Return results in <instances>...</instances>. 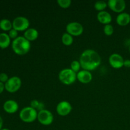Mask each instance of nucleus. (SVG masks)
I'll list each match as a JSON object with an SVG mask.
<instances>
[{
    "mask_svg": "<svg viewBox=\"0 0 130 130\" xmlns=\"http://www.w3.org/2000/svg\"><path fill=\"white\" fill-rule=\"evenodd\" d=\"M92 78L93 76L91 72L86 70H81L77 74V79L82 83H89L91 81Z\"/></svg>",
    "mask_w": 130,
    "mask_h": 130,
    "instance_id": "obj_12",
    "label": "nucleus"
},
{
    "mask_svg": "<svg viewBox=\"0 0 130 130\" xmlns=\"http://www.w3.org/2000/svg\"><path fill=\"white\" fill-rule=\"evenodd\" d=\"M3 124V119L1 116H0V130L2 129Z\"/></svg>",
    "mask_w": 130,
    "mask_h": 130,
    "instance_id": "obj_29",
    "label": "nucleus"
},
{
    "mask_svg": "<svg viewBox=\"0 0 130 130\" xmlns=\"http://www.w3.org/2000/svg\"><path fill=\"white\" fill-rule=\"evenodd\" d=\"M8 35L9 36H10V39H16L18 37V31L17 30H15V29H11V30L9 31V33H8Z\"/></svg>",
    "mask_w": 130,
    "mask_h": 130,
    "instance_id": "obj_24",
    "label": "nucleus"
},
{
    "mask_svg": "<svg viewBox=\"0 0 130 130\" xmlns=\"http://www.w3.org/2000/svg\"><path fill=\"white\" fill-rule=\"evenodd\" d=\"M129 53H130V45H129Z\"/></svg>",
    "mask_w": 130,
    "mask_h": 130,
    "instance_id": "obj_31",
    "label": "nucleus"
},
{
    "mask_svg": "<svg viewBox=\"0 0 130 130\" xmlns=\"http://www.w3.org/2000/svg\"><path fill=\"white\" fill-rule=\"evenodd\" d=\"M81 63H80L79 61L77 60H73L71 63V69L75 72L76 73H77L80 71V69H81Z\"/></svg>",
    "mask_w": 130,
    "mask_h": 130,
    "instance_id": "obj_21",
    "label": "nucleus"
},
{
    "mask_svg": "<svg viewBox=\"0 0 130 130\" xmlns=\"http://www.w3.org/2000/svg\"><path fill=\"white\" fill-rule=\"evenodd\" d=\"M58 78L62 83L69 85L74 83L77 79V74L71 68L63 69L58 74Z\"/></svg>",
    "mask_w": 130,
    "mask_h": 130,
    "instance_id": "obj_3",
    "label": "nucleus"
},
{
    "mask_svg": "<svg viewBox=\"0 0 130 130\" xmlns=\"http://www.w3.org/2000/svg\"><path fill=\"white\" fill-rule=\"evenodd\" d=\"M71 3L72 1L71 0H58L57 1V3L58 4V5L63 8H67L69 7L71 5Z\"/></svg>",
    "mask_w": 130,
    "mask_h": 130,
    "instance_id": "obj_23",
    "label": "nucleus"
},
{
    "mask_svg": "<svg viewBox=\"0 0 130 130\" xmlns=\"http://www.w3.org/2000/svg\"><path fill=\"white\" fill-rule=\"evenodd\" d=\"M8 79V76L6 73L2 72L0 74V82L3 83H6Z\"/></svg>",
    "mask_w": 130,
    "mask_h": 130,
    "instance_id": "obj_25",
    "label": "nucleus"
},
{
    "mask_svg": "<svg viewBox=\"0 0 130 130\" xmlns=\"http://www.w3.org/2000/svg\"><path fill=\"white\" fill-rule=\"evenodd\" d=\"M30 22L29 20L25 17L19 16L15 18L12 22L13 29L17 31H23L29 29Z\"/></svg>",
    "mask_w": 130,
    "mask_h": 130,
    "instance_id": "obj_6",
    "label": "nucleus"
},
{
    "mask_svg": "<svg viewBox=\"0 0 130 130\" xmlns=\"http://www.w3.org/2000/svg\"><path fill=\"white\" fill-rule=\"evenodd\" d=\"M97 19L100 23L103 24H109L112 21V16L108 11H99L97 14Z\"/></svg>",
    "mask_w": 130,
    "mask_h": 130,
    "instance_id": "obj_14",
    "label": "nucleus"
},
{
    "mask_svg": "<svg viewBox=\"0 0 130 130\" xmlns=\"http://www.w3.org/2000/svg\"><path fill=\"white\" fill-rule=\"evenodd\" d=\"M39 102L37 100H33L30 102V107H32L33 109H35L36 110L37 109V108L38 107L39 105Z\"/></svg>",
    "mask_w": 130,
    "mask_h": 130,
    "instance_id": "obj_26",
    "label": "nucleus"
},
{
    "mask_svg": "<svg viewBox=\"0 0 130 130\" xmlns=\"http://www.w3.org/2000/svg\"><path fill=\"white\" fill-rule=\"evenodd\" d=\"M38 36L39 32L34 28H29L24 32V38L30 42L36 40L38 38Z\"/></svg>",
    "mask_w": 130,
    "mask_h": 130,
    "instance_id": "obj_16",
    "label": "nucleus"
},
{
    "mask_svg": "<svg viewBox=\"0 0 130 130\" xmlns=\"http://www.w3.org/2000/svg\"><path fill=\"white\" fill-rule=\"evenodd\" d=\"M107 5L113 11L122 13L126 8V2L124 0H109Z\"/></svg>",
    "mask_w": 130,
    "mask_h": 130,
    "instance_id": "obj_9",
    "label": "nucleus"
},
{
    "mask_svg": "<svg viewBox=\"0 0 130 130\" xmlns=\"http://www.w3.org/2000/svg\"><path fill=\"white\" fill-rule=\"evenodd\" d=\"M3 109L5 112L9 114L15 113L19 109V104L13 100H8L5 102Z\"/></svg>",
    "mask_w": 130,
    "mask_h": 130,
    "instance_id": "obj_13",
    "label": "nucleus"
},
{
    "mask_svg": "<svg viewBox=\"0 0 130 130\" xmlns=\"http://www.w3.org/2000/svg\"><path fill=\"white\" fill-rule=\"evenodd\" d=\"M67 32L72 36H78L83 32L84 28L82 24L77 22H72L69 23L66 26Z\"/></svg>",
    "mask_w": 130,
    "mask_h": 130,
    "instance_id": "obj_8",
    "label": "nucleus"
},
{
    "mask_svg": "<svg viewBox=\"0 0 130 130\" xmlns=\"http://www.w3.org/2000/svg\"><path fill=\"white\" fill-rule=\"evenodd\" d=\"M107 6V3L106 1H104V0H100V1H96L95 5H94L95 8L99 11H104V10L106 8Z\"/></svg>",
    "mask_w": 130,
    "mask_h": 130,
    "instance_id": "obj_20",
    "label": "nucleus"
},
{
    "mask_svg": "<svg viewBox=\"0 0 130 130\" xmlns=\"http://www.w3.org/2000/svg\"><path fill=\"white\" fill-rule=\"evenodd\" d=\"M124 66L125 67H127V68H130V60H124Z\"/></svg>",
    "mask_w": 130,
    "mask_h": 130,
    "instance_id": "obj_27",
    "label": "nucleus"
},
{
    "mask_svg": "<svg viewBox=\"0 0 130 130\" xmlns=\"http://www.w3.org/2000/svg\"><path fill=\"white\" fill-rule=\"evenodd\" d=\"M81 66L84 70L91 71L97 68L101 63L100 55L93 50L88 49L81 53L79 58Z\"/></svg>",
    "mask_w": 130,
    "mask_h": 130,
    "instance_id": "obj_1",
    "label": "nucleus"
},
{
    "mask_svg": "<svg viewBox=\"0 0 130 130\" xmlns=\"http://www.w3.org/2000/svg\"><path fill=\"white\" fill-rule=\"evenodd\" d=\"M1 130H10V129H8V128H3V129H1Z\"/></svg>",
    "mask_w": 130,
    "mask_h": 130,
    "instance_id": "obj_30",
    "label": "nucleus"
},
{
    "mask_svg": "<svg viewBox=\"0 0 130 130\" xmlns=\"http://www.w3.org/2000/svg\"><path fill=\"white\" fill-rule=\"evenodd\" d=\"M73 37L72 35L69 34V33L66 32L63 34L62 36V41L63 44L66 46H70L73 43Z\"/></svg>",
    "mask_w": 130,
    "mask_h": 130,
    "instance_id": "obj_19",
    "label": "nucleus"
},
{
    "mask_svg": "<svg viewBox=\"0 0 130 130\" xmlns=\"http://www.w3.org/2000/svg\"><path fill=\"white\" fill-rule=\"evenodd\" d=\"M109 62L113 68L120 69L124 66V60L121 55L118 53H113L109 57Z\"/></svg>",
    "mask_w": 130,
    "mask_h": 130,
    "instance_id": "obj_11",
    "label": "nucleus"
},
{
    "mask_svg": "<svg viewBox=\"0 0 130 130\" xmlns=\"http://www.w3.org/2000/svg\"><path fill=\"white\" fill-rule=\"evenodd\" d=\"M13 28L12 23L10 20L6 19H3L0 20V29L5 31L9 30L10 31Z\"/></svg>",
    "mask_w": 130,
    "mask_h": 130,
    "instance_id": "obj_18",
    "label": "nucleus"
},
{
    "mask_svg": "<svg viewBox=\"0 0 130 130\" xmlns=\"http://www.w3.org/2000/svg\"><path fill=\"white\" fill-rule=\"evenodd\" d=\"M38 111L31 107H25L20 112L19 117L22 121L29 123L34 122L38 118Z\"/></svg>",
    "mask_w": 130,
    "mask_h": 130,
    "instance_id": "obj_4",
    "label": "nucleus"
},
{
    "mask_svg": "<svg viewBox=\"0 0 130 130\" xmlns=\"http://www.w3.org/2000/svg\"><path fill=\"white\" fill-rule=\"evenodd\" d=\"M11 47L16 54L23 55L29 52L30 49V43L24 36H18L12 41Z\"/></svg>",
    "mask_w": 130,
    "mask_h": 130,
    "instance_id": "obj_2",
    "label": "nucleus"
},
{
    "mask_svg": "<svg viewBox=\"0 0 130 130\" xmlns=\"http://www.w3.org/2000/svg\"><path fill=\"white\" fill-rule=\"evenodd\" d=\"M10 44V38L6 33H0V48L5 49L9 46Z\"/></svg>",
    "mask_w": 130,
    "mask_h": 130,
    "instance_id": "obj_17",
    "label": "nucleus"
},
{
    "mask_svg": "<svg viewBox=\"0 0 130 130\" xmlns=\"http://www.w3.org/2000/svg\"><path fill=\"white\" fill-rule=\"evenodd\" d=\"M22 81L18 76H13L9 78L7 82L5 83V90L10 93H15L20 89Z\"/></svg>",
    "mask_w": 130,
    "mask_h": 130,
    "instance_id": "obj_5",
    "label": "nucleus"
},
{
    "mask_svg": "<svg viewBox=\"0 0 130 130\" xmlns=\"http://www.w3.org/2000/svg\"><path fill=\"white\" fill-rule=\"evenodd\" d=\"M37 119L41 124L48 126L53 123V116L50 110L43 109V110L38 112Z\"/></svg>",
    "mask_w": 130,
    "mask_h": 130,
    "instance_id": "obj_7",
    "label": "nucleus"
},
{
    "mask_svg": "<svg viewBox=\"0 0 130 130\" xmlns=\"http://www.w3.org/2000/svg\"><path fill=\"white\" fill-rule=\"evenodd\" d=\"M4 89H5V84L3 83H1V82H0V93H1L3 91Z\"/></svg>",
    "mask_w": 130,
    "mask_h": 130,
    "instance_id": "obj_28",
    "label": "nucleus"
},
{
    "mask_svg": "<svg viewBox=\"0 0 130 130\" xmlns=\"http://www.w3.org/2000/svg\"><path fill=\"white\" fill-rule=\"evenodd\" d=\"M72 105L67 101L60 102L58 103L56 108L57 113L62 116H66L69 114L72 111Z\"/></svg>",
    "mask_w": 130,
    "mask_h": 130,
    "instance_id": "obj_10",
    "label": "nucleus"
},
{
    "mask_svg": "<svg viewBox=\"0 0 130 130\" xmlns=\"http://www.w3.org/2000/svg\"><path fill=\"white\" fill-rule=\"evenodd\" d=\"M116 22L118 25L125 26L130 22V15L126 12L121 13L117 16Z\"/></svg>",
    "mask_w": 130,
    "mask_h": 130,
    "instance_id": "obj_15",
    "label": "nucleus"
},
{
    "mask_svg": "<svg viewBox=\"0 0 130 130\" xmlns=\"http://www.w3.org/2000/svg\"><path fill=\"white\" fill-rule=\"evenodd\" d=\"M104 32L105 35L111 36L114 32V27L111 24H106L104 27Z\"/></svg>",
    "mask_w": 130,
    "mask_h": 130,
    "instance_id": "obj_22",
    "label": "nucleus"
}]
</instances>
